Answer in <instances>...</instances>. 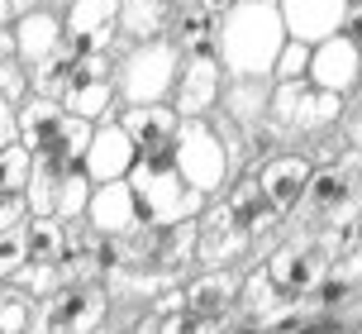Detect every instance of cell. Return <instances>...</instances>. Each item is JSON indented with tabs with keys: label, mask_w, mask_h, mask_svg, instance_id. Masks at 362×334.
Wrapping results in <instances>:
<instances>
[{
	"label": "cell",
	"mask_w": 362,
	"mask_h": 334,
	"mask_svg": "<svg viewBox=\"0 0 362 334\" xmlns=\"http://www.w3.org/2000/svg\"><path fill=\"white\" fill-rule=\"evenodd\" d=\"M286 43V24L276 0H234V10L215 24V53L224 76H272Z\"/></svg>",
	"instance_id": "1"
},
{
	"label": "cell",
	"mask_w": 362,
	"mask_h": 334,
	"mask_svg": "<svg viewBox=\"0 0 362 334\" xmlns=\"http://www.w3.org/2000/svg\"><path fill=\"white\" fill-rule=\"evenodd\" d=\"M310 229H329V224H353L362 215V149H344L315 163L310 191L300 210H296Z\"/></svg>",
	"instance_id": "2"
},
{
	"label": "cell",
	"mask_w": 362,
	"mask_h": 334,
	"mask_svg": "<svg viewBox=\"0 0 362 334\" xmlns=\"http://www.w3.org/2000/svg\"><path fill=\"white\" fill-rule=\"evenodd\" d=\"M177 72H181V48L172 38L134 43L115 67V96L124 105H167V96L177 91Z\"/></svg>",
	"instance_id": "3"
},
{
	"label": "cell",
	"mask_w": 362,
	"mask_h": 334,
	"mask_svg": "<svg viewBox=\"0 0 362 334\" xmlns=\"http://www.w3.org/2000/svg\"><path fill=\"white\" fill-rule=\"evenodd\" d=\"M124 182L134 186V201H139L144 224H181V220H196L200 210L210 205L196 186L177 172V163H148V158H139Z\"/></svg>",
	"instance_id": "4"
},
{
	"label": "cell",
	"mask_w": 362,
	"mask_h": 334,
	"mask_svg": "<svg viewBox=\"0 0 362 334\" xmlns=\"http://www.w3.org/2000/svg\"><path fill=\"white\" fill-rule=\"evenodd\" d=\"M172 163L205 201H215L234 177V158H229V149H224V139H219V129L210 120H181Z\"/></svg>",
	"instance_id": "5"
},
{
	"label": "cell",
	"mask_w": 362,
	"mask_h": 334,
	"mask_svg": "<svg viewBox=\"0 0 362 334\" xmlns=\"http://www.w3.org/2000/svg\"><path fill=\"white\" fill-rule=\"evenodd\" d=\"M267 120L281 134H329L344 120V96L320 91L310 81H272Z\"/></svg>",
	"instance_id": "6"
},
{
	"label": "cell",
	"mask_w": 362,
	"mask_h": 334,
	"mask_svg": "<svg viewBox=\"0 0 362 334\" xmlns=\"http://www.w3.org/2000/svg\"><path fill=\"white\" fill-rule=\"evenodd\" d=\"M43 311L34 316V334H95L110 316V292L100 282H62Z\"/></svg>",
	"instance_id": "7"
},
{
	"label": "cell",
	"mask_w": 362,
	"mask_h": 334,
	"mask_svg": "<svg viewBox=\"0 0 362 334\" xmlns=\"http://www.w3.org/2000/svg\"><path fill=\"white\" fill-rule=\"evenodd\" d=\"M115 67H110V53H76V72L62 91V110L86 120V125H100L115 110Z\"/></svg>",
	"instance_id": "8"
},
{
	"label": "cell",
	"mask_w": 362,
	"mask_h": 334,
	"mask_svg": "<svg viewBox=\"0 0 362 334\" xmlns=\"http://www.w3.org/2000/svg\"><path fill=\"white\" fill-rule=\"evenodd\" d=\"M329 267H334V258H329V253H325L315 239L281 243V248H276V253L262 263V272H267L272 287L281 292V301L310 296V292H315V287L329 277Z\"/></svg>",
	"instance_id": "9"
},
{
	"label": "cell",
	"mask_w": 362,
	"mask_h": 334,
	"mask_svg": "<svg viewBox=\"0 0 362 334\" xmlns=\"http://www.w3.org/2000/svg\"><path fill=\"white\" fill-rule=\"evenodd\" d=\"M219 96H224V67H219V53L181 57L177 91H172V110H177L181 120H205V115L219 105Z\"/></svg>",
	"instance_id": "10"
},
{
	"label": "cell",
	"mask_w": 362,
	"mask_h": 334,
	"mask_svg": "<svg viewBox=\"0 0 362 334\" xmlns=\"http://www.w3.org/2000/svg\"><path fill=\"white\" fill-rule=\"evenodd\" d=\"M248 248H253V239L234 224V215H229L224 201H210L196 215V263H205V272L248 258Z\"/></svg>",
	"instance_id": "11"
},
{
	"label": "cell",
	"mask_w": 362,
	"mask_h": 334,
	"mask_svg": "<svg viewBox=\"0 0 362 334\" xmlns=\"http://www.w3.org/2000/svg\"><path fill=\"white\" fill-rule=\"evenodd\" d=\"M119 125L134 139L139 158H148V163H172L177 134H181V115L172 105H124L119 110Z\"/></svg>",
	"instance_id": "12"
},
{
	"label": "cell",
	"mask_w": 362,
	"mask_h": 334,
	"mask_svg": "<svg viewBox=\"0 0 362 334\" xmlns=\"http://www.w3.org/2000/svg\"><path fill=\"white\" fill-rule=\"evenodd\" d=\"M358 81H362V43L358 38L334 34L325 43H315V53H310V86L348 96V91H358Z\"/></svg>",
	"instance_id": "13"
},
{
	"label": "cell",
	"mask_w": 362,
	"mask_h": 334,
	"mask_svg": "<svg viewBox=\"0 0 362 334\" xmlns=\"http://www.w3.org/2000/svg\"><path fill=\"white\" fill-rule=\"evenodd\" d=\"M276 10H281V24H286V38H300V43L315 48V43L348 29L353 0H276Z\"/></svg>",
	"instance_id": "14"
},
{
	"label": "cell",
	"mask_w": 362,
	"mask_h": 334,
	"mask_svg": "<svg viewBox=\"0 0 362 334\" xmlns=\"http://www.w3.org/2000/svg\"><path fill=\"white\" fill-rule=\"evenodd\" d=\"M139 163V149H134V139L124 134L119 120H100L95 134H90V149H86V163L81 172L90 177V186H105V182H124L129 172Z\"/></svg>",
	"instance_id": "15"
},
{
	"label": "cell",
	"mask_w": 362,
	"mask_h": 334,
	"mask_svg": "<svg viewBox=\"0 0 362 334\" xmlns=\"http://www.w3.org/2000/svg\"><path fill=\"white\" fill-rule=\"evenodd\" d=\"M253 177L267 191V201L276 205V215H296L310 191V177H315V158H305V153H276V158H267L257 167Z\"/></svg>",
	"instance_id": "16"
},
{
	"label": "cell",
	"mask_w": 362,
	"mask_h": 334,
	"mask_svg": "<svg viewBox=\"0 0 362 334\" xmlns=\"http://www.w3.org/2000/svg\"><path fill=\"white\" fill-rule=\"evenodd\" d=\"M86 224L100 234V239H129L144 229V215H139V201H134V186L129 182H105L90 191L86 205Z\"/></svg>",
	"instance_id": "17"
},
{
	"label": "cell",
	"mask_w": 362,
	"mask_h": 334,
	"mask_svg": "<svg viewBox=\"0 0 362 334\" xmlns=\"http://www.w3.org/2000/svg\"><path fill=\"white\" fill-rule=\"evenodd\" d=\"M62 29L76 53H105L119 38V0H72Z\"/></svg>",
	"instance_id": "18"
},
{
	"label": "cell",
	"mask_w": 362,
	"mask_h": 334,
	"mask_svg": "<svg viewBox=\"0 0 362 334\" xmlns=\"http://www.w3.org/2000/svg\"><path fill=\"white\" fill-rule=\"evenodd\" d=\"M181 292V306L186 311H200V316H215V320H229L238 311V292H243V272L238 267H215V272H200L196 282L177 287Z\"/></svg>",
	"instance_id": "19"
},
{
	"label": "cell",
	"mask_w": 362,
	"mask_h": 334,
	"mask_svg": "<svg viewBox=\"0 0 362 334\" xmlns=\"http://www.w3.org/2000/svg\"><path fill=\"white\" fill-rule=\"evenodd\" d=\"M15 125H19V144L38 158V153L48 149L57 134H62L67 110H62V100H53V96H34V91H29L15 105Z\"/></svg>",
	"instance_id": "20"
},
{
	"label": "cell",
	"mask_w": 362,
	"mask_h": 334,
	"mask_svg": "<svg viewBox=\"0 0 362 334\" xmlns=\"http://www.w3.org/2000/svg\"><path fill=\"white\" fill-rule=\"evenodd\" d=\"M15 57L34 72L38 62H48V57L62 48V19L53 15V10H29V15L15 19Z\"/></svg>",
	"instance_id": "21"
},
{
	"label": "cell",
	"mask_w": 362,
	"mask_h": 334,
	"mask_svg": "<svg viewBox=\"0 0 362 334\" xmlns=\"http://www.w3.org/2000/svg\"><path fill=\"white\" fill-rule=\"evenodd\" d=\"M224 205H229V215H234V224L248 234V239H267L272 229L281 224V215H276V205L267 201V191L257 186V177H243V182L229 186V196H224Z\"/></svg>",
	"instance_id": "22"
},
{
	"label": "cell",
	"mask_w": 362,
	"mask_h": 334,
	"mask_svg": "<svg viewBox=\"0 0 362 334\" xmlns=\"http://www.w3.org/2000/svg\"><path fill=\"white\" fill-rule=\"evenodd\" d=\"M272 76H229V86H224V96H219V105H224V115L234 120L238 129L253 134L262 120H267V105H272Z\"/></svg>",
	"instance_id": "23"
},
{
	"label": "cell",
	"mask_w": 362,
	"mask_h": 334,
	"mask_svg": "<svg viewBox=\"0 0 362 334\" xmlns=\"http://www.w3.org/2000/svg\"><path fill=\"white\" fill-rule=\"evenodd\" d=\"M90 134H95V125H86V120L67 115L62 134H57L53 144L38 153L34 163H38V167H48V172H57V177H67V172H81V163H86V149H90Z\"/></svg>",
	"instance_id": "24"
},
{
	"label": "cell",
	"mask_w": 362,
	"mask_h": 334,
	"mask_svg": "<svg viewBox=\"0 0 362 334\" xmlns=\"http://www.w3.org/2000/svg\"><path fill=\"white\" fill-rule=\"evenodd\" d=\"M172 19H177L172 0H119V34L134 38V43L167 38Z\"/></svg>",
	"instance_id": "25"
},
{
	"label": "cell",
	"mask_w": 362,
	"mask_h": 334,
	"mask_svg": "<svg viewBox=\"0 0 362 334\" xmlns=\"http://www.w3.org/2000/svg\"><path fill=\"white\" fill-rule=\"evenodd\" d=\"M215 24H219V19H210L205 10H196V5H181V10H177V34H172V43L181 48V57H191V53H215Z\"/></svg>",
	"instance_id": "26"
},
{
	"label": "cell",
	"mask_w": 362,
	"mask_h": 334,
	"mask_svg": "<svg viewBox=\"0 0 362 334\" xmlns=\"http://www.w3.org/2000/svg\"><path fill=\"white\" fill-rule=\"evenodd\" d=\"M76 72V48L72 43H62L48 62H38L34 72H29V91L34 96H53V100H62V91H67V81H72Z\"/></svg>",
	"instance_id": "27"
},
{
	"label": "cell",
	"mask_w": 362,
	"mask_h": 334,
	"mask_svg": "<svg viewBox=\"0 0 362 334\" xmlns=\"http://www.w3.org/2000/svg\"><path fill=\"white\" fill-rule=\"evenodd\" d=\"M24 248H29V263H57L62 267V220L57 215H29L24 220Z\"/></svg>",
	"instance_id": "28"
},
{
	"label": "cell",
	"mask_w": 362,
	"mask_h": 334,
	"mask_svg": "<svg viewBox=\"0 0 362 334\" xmlns=\"http://www.w3.org/2000/svg\"><path fill=\"white\" fill-rule=\"evenodd\" d=\"M34 306L38 301L10 282V287L0 292V334H29V325H34Z\"/></svg>",
	"instance_id": "29"
},
{
	"label": "cell",
	"mask_w": 362,
	"mask_h": 334,
	"mask_svg": "<svg viewBox=\"0 0 362 334\" xmlns=\"http://www.w3.org/2000/svg\"><path fill=\"white\" fill-rule=\"evenodd\" d=\"M90 177L86 172H67L62 177V186H57V201H53V215L57 220H81L86 215V205H90Z\"/></svg>",
	"instance_id": "30"
},
{
	"label": "cell",
	"mask_w": 362,
	"mask_h": 334,
	"mask_svg": "<svg viewBox=\"0 0 362 334\" xmlns=\"http://www.w3.org/2000/svg\"><path fill=\"white\" fill-rule=\"evenodd\" d=\"M29 177H34V153L24 149V144H10V149H0V191H29Z\"/></svg>",
	"instance_id": "31"
},
{
	"label": "cell",
	"mask_w": 362,
	"mask_h": 334,
	"mask_svg": "<svg viewBox=\"0 0 362 334\" xmlns=\"http://www.w3.org/2000/svg\"><path fill=\"white\" fill-rule=\"evenodd\" d=\"M62 282H67V277H62V267H57V263H24V267H19V277H15V287H19V292H29L34 301H48Z\"/></svg>",
	"instance_id": "32"
},
{
	"label": "cell",
	"mask_w": 362,
	"mask_h": 334,
	"mask_svg": "<svg viewBox=\"0 0 362 334\" xmlns=\"http://www.w3.org/2000/svg\"><path fill=\"white\" fill-rule=\"evenodd\" d=\"M310 43L300 38H286L281 53H276V67H272V81H310Z\"/></svg>",
	"instance_id": "33"
},
{
	"label": "cell",
	"mask_w": 362,
	"mask_h": 334,
	"mask_svg": "<svg viewBox=\"0 0 362 334\" xmlns=\"http://www.w3.org/2000/svg\"><path fill=\"white\" fill-rule=\"evenodd\" d=\"M238 306L253 311V316H272V311L281 306V292L272 287L267 272H248V277H243V292H238Z\"/></svg>",
	"instance_id": "34"
},
{
	"label": "cell",
	"mask_w": 362,
	"mask_h": 334,
	"mask_svg": "<svg viewBox=\"0 0 362 334\" xmlns=\"http://www.w3.org/2000/svg\"><path fill=\"white\" fill-rule=\"evenodd\" d=\"M24 263H29V248H24V224L0 229V282H15Z\"/></svg>",
	"instance_id": "35"
},
{
	"label": "cell",
	"mask_w": 362,
	"mask_h": 334,
	"mask_svg": "<svg viewBox=\"0 0 362 334\" xmlns=\"http://www.w3.org/2000/svg\"><path fill=\"white\" fill-rule=\"evenodd\" d=\"M224 330V320H215V316H200V311H172V316H163V330L158 334H219Z\"/></svg>",
	"instance_id": "36"
},
{
	"label": "cell",
	"mask_w": 362,
	"mask_h": 334,
	"mask_svg": "<svg viewBox=\"0 0 362 334\" xmlns=\"http://www.w3.org/2000/svg\"><path fill=\"white\" fill-rule=\"evenodd\" d=\"M0 96H5L10 105H19V100L29 96V72H24L19 57H5V62H0Z\"/></svg>",
	"instance_id": "37"
},
{
	"label": "cell",
	"mask_w": 362,
	"mask_h": 334,
	"mask_svg": "<svg viewBox=\"0 0 362 334\" xmlns=\"http://www.w3.org/2000/svg\"><path fill=\"white\" fill-rule=\"evenodd\" d=\"M24 215H29V201H24L19 191H0V229L24 224Z\"/></svg>",
	"instance_id": "38"
},
{
	"label": "cell",
	"mask_w": 362,
	"mask_h": 334,
	"mask_svg": "<svg viewBox=\"0 0 362 334\" xmlns=\"http://www.w3.org/2000/svg\"><path fill=\"white\" fill-rule=\"evenodd\" d=\"M15 139H19V125H15V105H10V100L0 96V149H10Z\"/></svg>",
	"instance_id": "39"
},
{
	"label": "cell",
	"mask_w": 362,
	"mask_h": 334,
	"mask_svg": "<svg viewBox=\"0 0 362 334\" xmlns=\"http://www.w3.org/2000/svg\"><path fill=\"white\" fill-rule=\"evenodd\" d=\"M291 334H348L344 320H305L300 330H291Z\"/></svg>",
	"instance_id": "40"
},
{
	"label": "cell",
	"mask_w": 362,
	"mask_h": 334,
	"mask_svg": "<svg viewBox=\"0 0 362 334\" xmlns=\"http://www.w3.org/2000/svg\"><path fill=\"white\" fill-rule=\"evenodd\" d=\"M191 5H196V10H205L210 19H224L229 10H234V0H191Z\"/></svg>",
	"instance_id": "41"
},
{
	"label": "cell",
	"mask_w": 362,
	"mask_h": 334,
	"mask_svg": "<svg viewBox=\"0 0 362 334\" xmlns=\"http://www.w3.org/2000/svg\"><path fill=\"white\" fill-rule=\"evenodd\" d=\"M163 330V316H158V311H153V316H144V320H134V325H129V334H158Z\"/></svg>",
	"instance_id": "42"
},
{
	"label": "cell",
	"mask_w": 362,
	"mask_h": 334,
	"mask_svg": "<svg viewBox=\"0 0 362 334\" xmlns=\"http://www.w3.org/2000/svg\"><path fill=\"white\" fill-rule=\"evenodd\" d=\"M344 34H353V38L362 34V0H353V19H348V29H344Z\"/></svg>",
	"instance_id": "43"
},
{
	"label": "cell",
	"mask_w": 362,
	"mask_h": 334,
	"mask_svg": "<svg viewBox=\"0 0 362 334\" xmlns=\"http://www.w3.org/2000/svg\"><path fill=\"white\" fill-rule=\"evenodd\" d=\"M15 5H10V0H0V29H10V24H15Z\"/></svg>",
	"instance_id": "44"
},
{
	"label": "cell",
	"mask_w": 362,
	"mask_h": 334,
	"mask_svg": "<svg viewBox=\"0 0 362 334\" xmlns=\"http://www.w3.org/2000/svg\"><path fill=\"white\" fill-rule=\"evenodd\" d=\"M15 5V15H29V10H43V0H10Z\"/></svg>",
	"instance_id": "45"
},
{
	"label": "cell",
	"mask_w": 362,
	"mask_h": 334,
	"mask_svg": "<svg viewBox=\"0 0 362 334\" xmlns=\"http://www.w3.org/2000/svg\"><path fill=\"white\" fill-rule=\"evenodd\" d=\"M358 43H362V34H358Z\"/></svg>",
	"instance_id": "46"
},
{
	"label": "cell",
	"mask_w": 362,
	"mask_h": 334,
	"mask_svg": "<svg viewBox=\"0 0 362 334\" xmlns=\"http://www.w3.org/2000/svg\"><path fill=\"white\" fill-rule=\"evenodd\" d=\"M358 334H362V330H358Z\"/></svg>",
	"instance_id": "47"
}]
</instances>
